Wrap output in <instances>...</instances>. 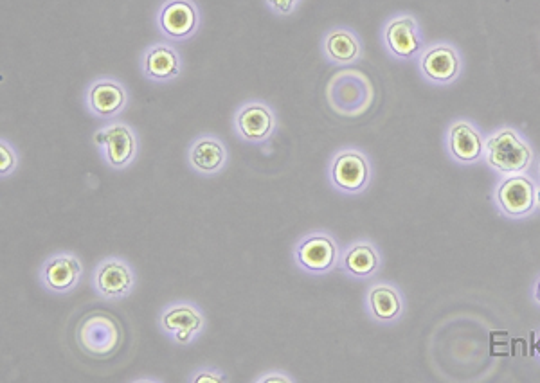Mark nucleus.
<instances>
[{
    "instance_id": "26",
    "label": "nucleus",
    "mask_w": 540,
    "mask_h": 383,
    "mask_svg": "<svg viewBox=\"0 0 540 383\" xmlns=\"http://www.w3.org/2000/svg\"><path fill=\"white\" fill-rule=\"evenodd\" d=\"M535 202H537V205L540 207V189L537 191V195H535Z\"/></svg>"
},
{
    "instance_id": "16",
    "label": "nucleus",
    "mask_w": 540,
    "mask_h": 383,
    "mask_svg": "<svg viewBox=\"0 0 540 383\" xmlns=\"http://www.w3.org/2000/svg\"><path fill=\"white\" fill-rule=\"evenodd\" d=\"M447 144H449V152L454 157V161L461 164H474L481 161L485 152L483 137L476 126L468 121H456L450 125Z\"/></svg>"
},
{
    "instance_id": "29",
    "label": "nucleus",
    "mask_w": 540,
    "mask_h": 383,
    "mask_svg": "<svg viewBox=\"0 0 540 383\" xmlns=\"http://www.w3.org/2000/svg\"><path fill=\"white\" fill-rule=\"evenodd\" d=\"M539 171H540V166H539Z\"/></svg>"
},
{
    "instance_id": "5",
    "label": "nucleus",
    "mask_w": 540,
    "mask_h": 383,
    "mask_svg": "<svg viewBox=\"0 0 540 383\" xmlns=\"http://www.w3.org/2000/svg\"><path fill=\"white\" fill-rule=\"evenodd\" d=\"M276 126H278V119L274 110L263 101L245 103L234 116L236 134L247 143L261 144L269 141L272 134L276 132Z\"/></svg>"
},
{
    "instance_id": "12",
    "label": "nucleus",
    "mask_w": 540,
    "mask_h": 383,
    "mask_svg": "<svg viewBox=\"0 0 540 383\" xmlns=\"http://www.w3.org/2000/svg\"><path fill=\"white\" fill-rule=\"evenodd\" d=\"M161 328L173 335L179 344H189L204 328V315L193 304H171L162 312Z\"/></svg>"
},
{
    "instance_id": "23",
    "label": "nucleus",
    "mask_w": 540,
    "mask_h": 383,
    "mask_svg": "<svg viewBox=\"0 0 540 383\" xmlns=\"http://www.w3.org/2000/svg\"><path fill=\"white\" fill-rule=\"evenodd\" d=\"M227 380V375L218 369H202L189 378V382L193 383H224Z\"/></svg>"
},
{
    "instance_id": "11",
    "label": "nucleus",
    "mask_w": 540,
    "mask_h": 383,
    "mask_svg": "<svg viewBox=\"0 0 540 383\" xmlns=\"http://www.w3.org/2000/svg\"><path fill=\"white\" fill-rule=\"evenodd\" d=\"M384 44L387 51L400 58L411 60L422 51L423 42L413 15H400L384 27Z\"/></svg>"
},
{
    "instance_id": "22",
    "label": "nucleus",
    "mask_w": 540,
    "mask_h": 383,
    "mask_svg": "<svg viewBox=\"0 0 540 383\" xmlns=\"http://www.w3.org/2000/svg\"><path fill=\"white\" fill-rule=\"evenodd\" d=\"M18 157L15 150L11 148L8 141H0V175L8 177L13 171L17 170Z\"/></svg>"
},
{
    "instance_id": "24",
    "label": "nucleus",
    "mask_w": 540,
    "mask_h": 383,
    "mask_svg": "<svg viewBox=\"0 0 540 383\" xmlns=\"http://www.w3.org/2000/svg\"><path fill=\"white\" fill-rule=\"evenodd\" d=\"M267 4L281 17H288L296 9L297 0H267Z\"/></svg>"
},
{
    "instance_id": "4",
    "label": "nucleus",
    "mask_w": 540,
    "mask_h": 383,
    "mask_svg": "<svg viewBox=\"0 0 540 383\" xmlns=\"http://www.w3.org/2000/svg\"><path fill=\"white\" fill-rule=\"evenodd\" d=\"M330 180L342 193L359 195L368 188L371 180L368 157L359 150H342L337 153L330 164Z\"/></svg>"
},
{
    "instance_id": "14",
    "label": "nucleus",
    "mask_w": 540,
    "mask_h": 383,
    "mask_svg": "<svg viewBox=\"0 0 540 383\" xmlns=\"http://www.w3.org/2000/svg\"><path fill=\"white\" fill-rule=\"evenodd\" d=\"M420 67L427 80L438 85H447L458 78L461 58L452 45L436 44L423 53Z\"/></svg>"
},
{
    "instance_id": "18",
    "label": "nucleus",
    "mask_w": 540,
    "mask_h": 383,
    "mask_svg": "<svg viewBox=\"0 0 540 383\" xmlns=\"http://www.w3.org/2000/svg\"><path fill=\"white\" fill-rule=\"evenodd\" d=\"M144 76L153 81L175 80L182 72V60L177 49L168 44H155L143 54Z\"/></svg>"
},
{
    "instance_id": "17",
    "label": "nucleus",
    "mask_w": 540,
    "mask_h": 383,
    "mask_svg": "<svg viewBox=\"0 0 540 383\" xmlns=\"http://www.w3.org/2000/svg\"><path fill=\"white\" fill-rule=\"evenodd\" d=\"M189 166L200 175H216L227 162V148L225 144L213 135L198 137L189 148Z\"/></svg>"
},
{
    "instance_id": "3",
    "label": "nucleus",
    "mask_w": 540,
    "mask_h": 383,
    "mask_svg": "<svg viewBox=\"0 0 540 383\" xmlns=\"http://www.w3.org/2000/svg\"><path fill=\"white\" fill-rule=\"evenodd\" d=\"M488 166L504 175H517L530 168L533 152L530 144L513 128H501L485 143Z\"/></svg>"
},
{
    "instance_id": "25",
    "label": "nucleus",
    "mask_w": 540,
    "mask_h": 383,
    "mask_svg": "<svg viewBox=\"0 0 540 383\" xmlns=\"http://www.w3.org/2000/svg\"><path fill=\"white\" fill-rule=\"evenodd\" d=\"M258 382H261V383H270V382H287V383H290V382H294V380H292V378H288V376H283L281 375V373H274V376H265V378H260V380H258Z\"/></svg>"
},
{
    "instance_id": "9",
    "label": "nucleus",
    "mask_w": 540,
    "mask_h": 383,
    "mask_svg": "<svg viewBox=\"0 0 540 383\" xmlns=\"http://www.w3.org/2000/svg\"><path fill=\"white\" fill-rule=\"evenodd\" d=\"M535 195H537V189L533 180L524 175H510L499 184V188L495 191L499 207L503 209L504 214L512 218H522L530 214L537 205Z\"/></svg>"
},
{
    "instance_id": "15",
    "label": "nucleus",
    "mask_w": 540,
    "mask_h": 383,
    "mask_svg": "<svg viewBox=\"0 0 540 383\" xmlns=\"http://www.w3.org/2000/svg\"><path fill=\"white\" fill-rule=\"evenodd\" d=\"M83 267L72 254H58L45 263L40 276L54 294H69L80 283Z\"/></svg>"
},
{
    "instance_id": "10",
    "label": "nucleus",
    "mask_w": 540,
    "mask_h": 383,
    "mask_svg": "<svg viewBox=\"0 0 540 383\" xmlns=\"http://www.w3.org/2000/svg\"><path fill=\"white\" fill-rule=\"evenodd\" d=\"M135 276L125 259L108 258L94 274V288L105 299H121L134 290Z\"/></svg>"
},
{
    "instance_id": "19",
    "label": "nucleus",
    "mask_w": 540,
    "mask_h": 383,
    "mask_svg": "<svg viewBox=\"0 0 540 383\" xmlns=\"http://www.w3.org/2000/svg\"><path fill=\"white\" fill-rule=\"evenodd\" d=\"M324 56L337 65H350L359 62L362 56V44L359 36L348 27H335L324 36Z\"/></svg>"
},
{
    "instance_id": "8",
    "label": "nucleus",
    "mask_w": 540,
    "mask_h": 383,
    "mask_svg": "<svg viewBox=\"0 0 540 383\" xmlns=\"http://www.w3.org/2000/svg\"><path fill=\"white\" fill-rule=\"evenodd\" d=\"M96 141L105 146L108 166L114 170H123L126 166H130L139 148L137 135L125 123H114L103 128V132L96 135Z\"/></svg>"
},
{
    "instance_id": "27",
    "label": "nucleus",
    "mask_w": 540,
    "mask_h": 383,
    "mask_svg": "<svg viewBox=\"0 0 540 383\" xmlns=\"http://www.w3.org/2000/svg\"><path fill=\"white\" fill-rule=\"evenodd\" d=\"M535 295H537V301H539L540 303V281H539V285H537V294Z\"/></svg>"
},
{
    "instance_id": "13",
    "label": "nucleus",
    "mask_w": 540,
    "mask_h": 383,
    "mask_svg": "<svg viewBox=\"0 0 540 383\" xmlns=\"http://www.w3.org/2000/svg\"><path fill=\"white\" fill-rule=\"evenodd\" d=\"M128 103V94H126L125 85L117 80L94 81L87 90V107L90 114L110 119L121 114Z\"/></svg>"
},
{
    "instance_id": "21",
    "label": "nucleus",
    "mask_w": 540,
    "mask_h": 383,
    "mask_svg": "<svg viewBox=\"0 0 540 383\" xmlns=\"http://www.w3.org/2000/svg\"><path fill=\"white\" fill-rule=\"evenodd\" d=\"M378 265L380 259L377 250L369 243H355L342 258V267L355 277L373 276L378 270Z\"/></svg>"
},
{
    "instance_id": "28",
    "label": "nucleus",
    "mask_w": 540,
    "mask_h": 383,
    "mask_svg": "<svg viewBox=\"0 0 540 383\" xmlns=\"http://www.w3.org/2000/svg\"><path fill=\"white\" fill-rule=\"evenodd\" d=\"M539 351H540V340H539Z\"/></svg>"
},
{
    "instance_id": "20",
    "label": "nucleus",
    "mask_w": 540,
    "mask_h": 383,
    "mask_svg": "<svg viewBox=\"0 0 540 383\" xmlns=\"http://www.w3.org/2000/svg\"><path fill=\"white\" fill-rule=\"evenodd\" d=\"M369 310L377 321H395L402 312V299L391 286H373L369 292Z\"/></svg>"
},
{
    "instance_id": "6",
    "label": "nucleus",
    "mask_w": 540,
    "mask_h": 383,
    "mask_svg": "<svg viewBox=\"0 0 540 383\" xmlns=\"http://www.w3.org/2000/svg\"><path fill=\"white\" fill-rule=\"evenodd\" d=\"M294 258L297 265L305 268L306 272L321 276L335 267L339 258V249H337V243L328 234L315 232L297 243Z\"/></svg>"
},
{
    "instance_id": "1",
    "label": "nucleus",
    "mask_w": 540,
    "mask_h": 383,
    "mask_svg": "<svg viewBox=\"0 0 540 383\" xmlns=\"http://www.w3.org/2000/svg\"><path fill=\"white\" fill-rule=\"evenodd\" d=\"M328 107L341 117L364 116L375 103V87L364 72L344 69L335 72L326 85Z\"/></svg>"
},
{
    "instance_id": "2",
    "label": "nucleus",
    "mask_w": 540,
    "mask_h": 383,
    "mask_svg": "<svg viewBox=\"0 0 540 383\" xmlns=\"http://www.w3.org/2000/svg\"><path fill=\"white\" fill-rule=\"evenodd\" d=\"M123 326L114 315L105 312L89 313L76 328L78 348L94 360H108L123 346Z\"/></svg>"
},
{
    "instance_id": "7",
    "label": "nucleus",
    "mask_w": 540,
    "mask_h": 383,
    "mask_svg": "<svg viewBox=\"0 0 540 383\" xmlns=\"http://www.w3.org/2000/svg\"><path fill=\"white\" fill-rule=\"evenodd\" d=\"M197 6L193 0H166L159 11V27L171 40H188L197 33Z\"/></svg>"
}]
</instances>
